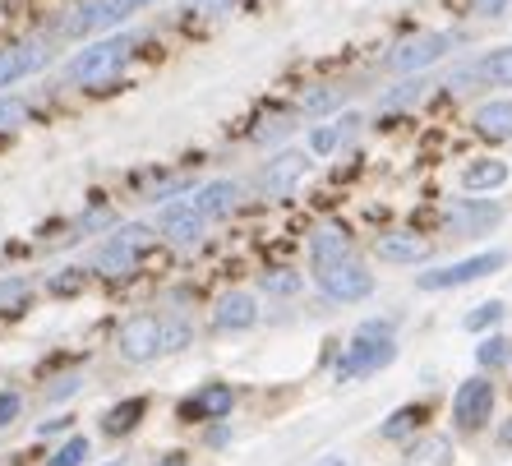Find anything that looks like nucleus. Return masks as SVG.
<instances>
[{
    "label": "nucleus",
    "instance_id": "f257e3e1",
    "mask_svg": "<svg viewBox=\"0 0 512 466\" xmlns=\"http://www.w3.org/2000/svg\"><path fill=\"white\" fill-rule=\"evenodd\" d=\"M190 342V323L180 319H157V314H134V319L120 323L116 347L125 360L134 365H148V360L167 356V351H180Z\"/></svg>",
    "mask_w": 512,
    "mask_h": 466
},
{
    "label": "nucleus",
    "instance_id": "f03ea898",
    "mask_svg": "<svg viewBox=\"0 0 512 466\" xmlns=\"http://www.w3.org/2000/svg\"><path fill=\"white\" fill-rule=\"evenodd\" d=\"M134 56V37H107V42H93V47H84L79 56H70V65H65V79L70 84H102V79H111V74H120V65Z\"/></svg>",
    "mask_w": 512,
    "mask_h": 466
},
{
    "label": "nucleus",
    "instance_id": "7ed1b4c3",
    "mask_svg": "<svg viewBox=\"0 0 512 466\" xmlns=\"http://www.w3.org/2000/svg\"><path fill=\"white\" fill-rule=\"evenodd\" d=\"M153 245V231L143 227V222H130V227H120L111 231L107 240H102V250H97L93 268L97 273H107V277H125L134 273V263L143 259V250Z\"/></svg>",
    "mask_w": 512,
    "mask_h": 466
},
{
    "label": "nucleus",
    "instance_id": "20e7f679",
    "mask_svg": "<svg viewBox=\"0 0 512 466\" xmlns=\"http://www.w3.org/2000/svg\"><path fill=\"white\" fill-rule=\"evenodd\" d=\"M503 263H508L503 250H485V254H471V259H462V263H448V268H429V273L416 277V287L420 291H453V287H466V282H476V277H485V273H499Z\"/></svg>",
    "mask_w": 512,
    "mask_h": 466
},
{
    "label": "nucleus",
    "instance_id": "39448f33",
    "mask_svg": "<svg viewBox=\"0 0 512 466\" xmlns=\"http://www.w3.org/2000/svg\"><path fill=\"white\" fill-rule=\"evenodd\" d=\"M448 51H453V37L448 33H416V37H406V42H397V47L383 56V65L397 74H420L425 65L448 56Z\"/></svg>",
    "mask_w": 512,
    "mask_h": 466
},
{
    "label": "nucleus",
    "instance_id": "423d86ee",
    "mask_svg": "<svg viewBox=\"0 0 512 466\" xmlns=\"http://www.w3.org/2000/svg\"><path fill=\"white\" fill-rule=\"evenodd\" d=\"M314 282L323 287V296H328V300H342V305H351V300H365L374 291V273H365V263H356V259H342V263H328V268H314Z\"/></svg>",
    "mask_w": 512,
    "mask_h": 466
},
{
    "label": "nucleus",
    "instance_id": "0eeeda50",
    "mask_svg": "<svg viewBox=\"0 0 512 466\" xmlns=\"http://www.w3.org/2000/svg\"><path fill=\"white\" fill-rule=\"evenodd\" d=\"M397 356V342L393 337H356L346 356L337 360V379H356V374H374L383 365H393Z\"/></svg>",
    "mask_w": 512,
    "mask_h": 466
},
{
    "label": "nucleus",
    "instance_id": "6e6552de",
    "mask_svg": "<svg viewBox=\"0 0 512 466\" xmlns=\"http://www.w3.org/2000/svg\"><path fill=\"white\" fill-rule=\"evenodd\" d=\"M489 411H494V383L489 379H466L462 388H457V397H453V420H457V430H480L489 420Z\"/></svg>",
    "mask_w": 512,
    "mask_h": 466
},
{
    "label": "nucleus",
    "instance_id": "1a4fd4ad",
    "mask_svg": "<svg viewBox=\"0 0 512 466\" xmlns=\"http://www.w3.org/2000/svg\"><path fill=\"white\" fill-rule=\"evenodd\" d=\"M125 19H130V5H125V0H84V5L65 19V33L88 37V33H102V28H120Z\"/></svg>",
    "mask_w": 512,
    "mask_h": 466
},
{
    "label": "nucleus",
    "instance_id": "9d476101",
    "mask_svg": "<svg viewBox=\"0 0 512 466\" xmlns=\"http://www.w3.org/2000/svg\"><path fill=\"white\" fill-rule=\"evenodd\" d=\"M157 227L167 231V240H176V245H190V240L203 236L208 213L199 208V199H180V204H167L157 213Z\"/></svg>",
    "mask_w": 512,
    "mask_h": 466
},
{
    "label": "nucleus",
    "instance_id": "9b49d317",
    "mask_svg": "<svg viewBox=\"0 0 512 466\" xmlns=\"http://www.w3.org/2000/svg\"><path fill=\"white\" fill-rule=\"evenodd\" d=\"M499 84V88H512V47H499L489 51V56L471 60V65H462V70H453V84Z\"/></svg>",
    "mask_w": 512,
    "mask_h": 466
},
{
    "label": "nucleus",
    "instance_id": "f8f14e48",
    "mask_svg": "<svg viewBox=\"0 0 512 466\" xmlns=\"http://www.w3.org/2000/svg\"><path fill=\"white\" fill-rule=\"evenodd\" d=\"M499 217H503V208L489 204V199H462V204L448 208V231L453 236H480V231L499 227Z\"/></svg>",
    "mask_w": 512,
    "mask_h": 466
},
{
    "label": "nucleus",
    "instance_id": "ddd939ff",
    "mask_svg": "<svg viewBox=\"0 0 512 466\" xmlns=\"http://www.w3.org/2000/svg\"><path fill=\"white\" fill-rule=\"evenodd\" d=\"M47 56H51V51L37 47V42L5 47V51H0V88H10V84H19V79H28L33 70H42V65H47Z\"/></svg>",
    "mask_w": 512,
    "mask_h": 466
},
{
    "label": "nucleus",
    "instance_id": "4468645a",
    "mask_svg": "<svg viewBox=\"0 0 512 466\" xmlns=\"http://www.w3.org/2000/svg\"><path fill=\"white\" fill-rule=\"evenodd\" d=\"M231 402H236L231 383H208L203 393H194L180 407V420H222V416H231Z\"/></svg>",
    "mask_w": 512,
    "mask_h": 466
},
{
    "label": "nucleus",
    "instance_id": "2eb2a0df",
    "mask_svg": "<svg viewBox=\"0 0 512 466\" xmlns=\"http://www.w3.org/2000/svg\"><path fill=\"white\" fill-rule=\"evenodd\" d=\"M300 176H305V157H300V153H282V157H273V162L263 167V190L273 194V199H286V194L296 190Z\"/></svg>",
    "mask_w": 512,
    "mask_h": 466
},
{
    "label": "nucleus",
    "instance_id": "dca6fc26",
    "mask_svg": "<svg viewBox=\"0 0 512 466\" xmlns=\"http://www.w3.org/2000/svg\"><path fill=\"white\" fill-rule=\"evenodd\" d=\"M254 319H259V310H254V300L245 296V291H227L213 310V323L222 333H240V328H250Z\"/></svg>",
    "mask_w": 512,
    "mask_h": 466
},
{
    "label": "nucleus",
    "instance_id": "f3484780",
    "mask_svg": "<svg viewBox=\"0 0 512 466\" xmlns=\"http://www.w3.org/2000/svg\"><path fill=\"white\" fill-rule=\"evenodd\" d=\"M351 259V240L342 236L337 227H319L310 236V263L314 268H328V263H342Z\"/></svg>",
    "mask_w": 512,
    "mask_h": 466
},
{
    "label": "nucleus",
    "instance_id": "a211bd4d",
    "mask_svg": "<svg viewBox=\"0 0 512 466\" xmlns=\"http://www.w3.org/2000/svg\"><path fill=\"white\" fill-rule=\"evenodd\" d=\"M374 250H379L383 263H420L429 254V245L425 240H416L411 231H393V236H379Z\"/></svg>",
    "mask_w": 512,
    "mask_h": 466
},
{
    "label": "nucleus",
    "instance_id": "6ab92c4d",
    "mask_svg": "<svg viewBox=\"0 0 512 466\" xmlns=\"http://www.w3.org/2000/svg\"><path fill=\"white\" fill-rule=\"evenodd\" d=\"M476 130L485 134V139H512V102L508 97L485 102V107L476 111Z\"/></svg>",
    "mask_w": 512,
    "mask_h": 466
},
{
    "label": "nucleus",
    "instance_id": "aec40b11",
    "mask_svg": "<svg viewBox=\"0 0 512 466\" xmlns=\"http://www.w3.org/2000/svg\"><path fill=\"white\" fill-rule=\"evenodd\" d=\"M503 180H508V162L480 157V162H471V167L462 171V190H499Z\"/></svg>",
    "mask_w": 512,
    "mask_h": 466
},
{
    "label": "nucleus",
    "instance_id": "412c9836",
    "mask_svg": "<svg viewBox=\"0 0 512 466\" xmlns=\"http://www.w3.org/2000/svg\"><path fill=\"white\" fill-rule=\"evenodd\" d=\"M194 199H199V208L208 217H227L231 208H236V199H240V185H231V180H213V185H203Z\"/></svg>",
    "mask_w": 512,
    "mask_h": 466
},
{
    "label": "nucleus",
    "instance_id": "4be33fe9",
    "mask_svg": "<svg viewBox=\"0 0 512 466\" xmlns=\"http://www.w3.org/2000/svg\"><path fill=\"white\" fill-rule=\"evenodd\" d=\"M143 411H148V402H143V397H125L120 407H111L107 416H102V430H107L111 439H116V434H130L134 425L143 420Z\"/></svg>",
    "mask_w": 512,
    "mask_h": 466
},
{
    "label": "nucleus",
    "instance_id": "5701e85b",
    "mask_svg": "<svg viewBox=\"0 0 512 466\" xmlns=\"http://www.w3.org/2000/svg\"><path fill=\"white\" fill-rule=\"evenodd\" d=\"M300 282H305V277H300L296 268H273V273L259 277V287L268 291V296H296Z\"/></svg>",
    "mask_w": 512,
    "mask_h": 466
},
{
    "label": "nucleus",
    "instance_id": "b1692460",
    "mask_svg": "<svg viewBox=\"0 0 512 466\" xmlns=\"http://www.w3.org/2000/svg\"><path fill=\"white\" fill-rule=\"evenodd\" d=\"M476 360L485 365V370H503V365L512 360V342L508 337H485V342L476 347Z\"/></svg>",
    "mask_w": 512,
    "mask_h": 466
},
{
    "label": "nucleus",
    "instance_id": "393cba45",
    "mask_svg": "<svg viewBox=\"0 0 512 466\" xmlns=\"http://www.w3.org/2000/svg\"><path fill=\"white\" fill-rule=\"evenodd\" d=\"M420 420H425V407H402V411H393V416H388V425H383L379 434H383V439H406Z\"/></svg>",
    "mask_w": 512,
    "mask_h": 466
},
{
    "label": "nucleus",
    "instance_id": "a878e982",
    "mask_svg": "<svg viewBox=\"0 0 512 466\" xmlns=\"http://www.w3.org/2000/svg\"><path fill=\"white\" fill-rule=\"evenodd\" d=\"M346 102V88H314V93H305V102H300V111L305 116H323V111H333Z\"/></svg>",
    "mask_w": 512,
    "mask_h": 466
},
{
    "label": "nucleus",
    "instance_id": "bb28decb",
    "mask_svg": "<svg viewBox=\"0 0 512 466\" xmlns=\"http://www.w3.org/2000/svg\"><path fill=\"white\" fill-rule=\"evenodd\" d=\"M425 79H406V84H397L393 93H383V111H397V107H411V102H420V97H425Z\"/></svg>",
    "mask_w": 512,
    "mask_h": 466
},
{
    "label": "nucleus",
    "instance_id": "cd10ccee",
    "mask_svg": "<svg viewBox=\"0 0 512 466\" xmlns=\"http://www.w3.org/2000/svg\"><path fill=\"white\" fill-rule=\"evenodd\" d=\"M28 300V277H5L0 282V314H19Z\"/></svg>",
    "mask_w": 512,
    "mask_h": 466
},
{
    "label": "nucleus",
    "instance_id": "c85d7f7f",
    "mask_svg": "<svg viewBox=\"0 0 512 466\" xmlns=\"http://www.w3.org/2000/svg\"><path fill=\"white\" fill-rule=\"evenodd\" d=\"M291 130H296V120L291 116H273V120H263L259 130H254V139H259V144H282Z\"/></svg>",
    "mask_w": 512,
    "mask_h": 466
},
{
    "label": "nucleus",
    "instance_id": "c756f323",
    "mask_svg": "<svg viewBox=\"0 0 512 466\" xmlns=\"http://www.w3.org/2000/svg\"><path fill=\"white\" fill-rule=\"evenodd\" d=\"M499 319H503V305H499V300H489V305H476V310L466 314V328H471V333H480V328H494Z\"/></svg>",
    "mask_w": 512,
    "mask_h": 466
},
{
    "label": "nucleus",
    "instance_id": "7c9ffc66",
    "mask_svg": "<svg viewBox=\"0 0 512 466\" xmlns=\"http://www.w3.org/2000/svg\"><path fill=\"white\" fill-rule=\"evenodd\" d=\"M84 457H88V439H84V434H74V439L65 443V448H60V453L51 457L47 466H79Z\"/></svg>",
    "mask_w": 512,
    "mask_h": 466
},
{
    "label": "nucleus",
    "instance_id": "2f4dec72",
    "mask_svg": "<svg viewBox=\"0 0 512 466\" xmlns=\"http://www.w3.org/2000/svg\"><path fill=\"white\" fill-rule=\"evenodd\" d=\"M24 116H28V102H24V97H0V130L24 125Z\"/></svg>",
    "mask_w": 512,
    "mask_h": 466
},
{
    "label": "nucleus",
    "instance_id": "473e14b6",
    "mask_svg": "<svg viewBox=\"0 0 512 466\" xmlns=\"http://www.w3.org/2000/svg\"><path fill=\"white\" fill-rule=\"evenodd\" d=\"M84 287V268H65L60 277H51V291L56 296H70V291H79Z\"/></svg>",
    "mask_w": 512,
    "mask_h": 466
},
{
    "label": "nucleus",
    "instance_id": "72a5a7b5",
    "mask_svg": "<svg viewBox=\"0 0 512 466\" xmlns=\"http://www.w3.org/2000/svg\"><path fill=\"white\" fill-rule=\"evenodd\" d=\"M231 5L236 0H185V14H208L213 19V14H231Z\"/></svg>",
    "mask_w": 512,
    "mask_h": 466
},
{
    "label": "nucleus",
    "instance_id": "f704fd0d",
    "mask_svg": "<svg viewBox=\"0 0 512 466\" xmlns=\"http://www.w3.org/2000/svg\"><path fill=\"white\" fill-rule=\"evenodd\" d=\"M19 407H24V397H19V393H0V430L19 416Z\"/></svg>",
    "mask_w": 512,
    "mask_h": 466
},
{
    "label": "nucleus",
    "instance_id": "c9c22d12",
    "mask_svg": "<svg viewBox=\"0 0 512 466\" xmlns=\"http://www.w3.org/2000/svg\"><path fill=\"white\" fill-rule=\"evenodd\" d=\"M79 383H84V379H79V374H65V379H56V388H51V402H65V397H70V393H79Z\"/></svg>",
    "mask_w": 512,
    "mask_h": 466
},
{
    "label": "nucleus",
    "instance_id": "e433bc0d",
    "mask_svg": "<svg viewBox=\"0 0 512 466\" xmlns=\"http://www.w3.org/2000/svg\"><path fill=\"white\" fill-rule=\"evenodd\" d=\"M356 337H393V323L388 319H365L356 328Z\"/></svg>",
    "mask_w": 512,
    "mask_h": 466
},
{
    "label": "nucleus",
    "instance_id": "4c0bfd02",
    "mask_svg": "<svg viewBox=\"0 0 512 466\" xmlns=\"http://www.w3.org/2000/svg\"><path fill=\"white\" fill-rule=\"evenodd\" d=\"M471 5H476V14H503L512 0H471Z\"/></svg>",
    "mask_w": 512,
    "mask_h": 466
},
{
    "label": "nucleus",
    "instance_id": "58836bf2",
    "mask_svg": "<svg viewBox=\"0 0 512 466\" xmlns=\"http://www.w3.org/2000/svg\"><path fill=\"white\" fill-rule=\"evenodd\" d=\"M157 466H190V457H185V453H167V457H162V462H157Z\"/></svg>",
    "mask_w": 512,
    "mask_h": 466
},
{
    "label": "nucleus",
    "instance_id": "ea45409f",
    "mask_svg": "<svg viewBox=\"0 0 512 466\" xmlns=\"http://www.w3.org/2000/svg\"><path fill=\"white\" fill-rule=\"evenodd\" d=\"M499 443H503V448H512V420H508V425H503V430H499Z\"/></svg>",
    "mask_w": 512,
    "mask_h": 466
},
{
    "label": "nucleus",
    "instance_id": "a19ab883",
    "mask_svg": "<svg viewBox=\"0 0 512 466\" xmlns=\"http://www.w3.org/2000/svg\"><path fill=\"white\" fill-rule=\"evenodd\" d=\"M125 5H130V10H139V5H153V0H125Z\"/></svg>",
    "mask_w": 512,
    "mask_h": 466
},
{
    "label": "nucleus",
    "instance_id": "79ce46f5",
    "mask_svg": "<svg viewBox=\"0 0 512 466\" xmlns=\"http://www.w3.org/2000/svg\"><path fill=\"white\" fill-rule=\"evenodd\" d=\"M328 466H351V462H328Z\"/></svg>",
    "mask_w": 512,
    "mask_h": 466
},
{
    "label": "nucleus",
    "instance_id": "37998d69",
    "mask_svg": "<svg viewBox=\"0 0 512 466\" xmlns=\"http://www.w3.org/2000/svg\"><path fill=\"white\" fill-rule=\"evenodd\" d=\"M111 466H125V462H111Z\"/></svg>",
    "mask_w": 512,
    "mask_h": 466
}]
</instances>
